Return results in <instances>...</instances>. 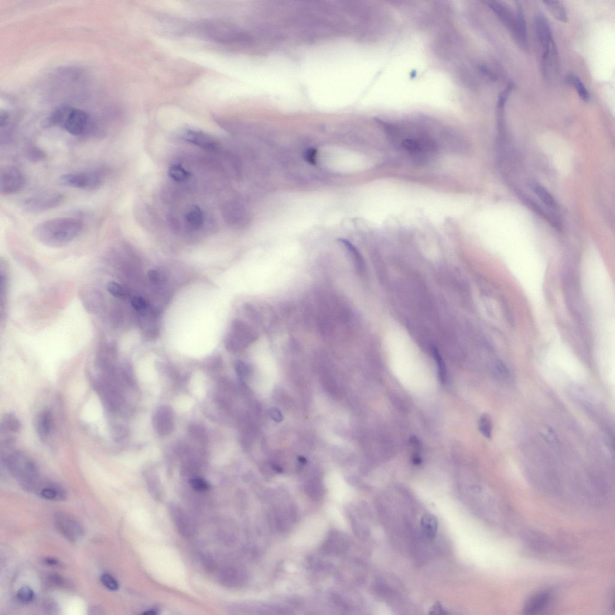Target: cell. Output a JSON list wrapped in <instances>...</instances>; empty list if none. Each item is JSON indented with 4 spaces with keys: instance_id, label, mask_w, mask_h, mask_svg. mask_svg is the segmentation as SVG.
<instances>
[{
    "instance_id": "6da1fadb",
    "label": "cell",
    "mask_w": 615,
    "mask_h": 615,
    "mask_svg": "<svg viewBox=\"0 0 615 615\" xmlns=\"http://www.w3.org/2000/svg\"><path fill=\"white\" fill-rule=\"evenodd\" d=\"M83 227V223L78 219L57 218L37 225L33 229V234L44 244L61 246L74 240L81 234Z\"/></svg>"
},
{
    "instance_id": "7a4b0ae2",
    "label": "cell",
    "mask_w": 615,
    "mask_h": 615,
    "mask_svg": "<svg viewBox=\"0 0 615 615\" xmlns=\"http://www.w3.org/2000/svg\"><path fill=\"white\" fill-rule=\"evenodd\" d=\"M197 30L205 38L220 43H240L249 39L248 36L240 29L224 22L201 23L197 27Z\"/></svg>"
},
{
    "instance_id": "3957f363",
    "label": "cell",
    "mask_w": 615,
    "mask_h": 615,
    "mask_svg": "<svg viewBox=\"0 0 615 615\" xmlns=\"http://www.w3.org/2000/svg\"><path fill=\"white\" fill-rule=\"evenodd\" d=\"M5 464L9 472L20 481L26 489L36 486L38 478V468L32 460L18 452L9 454L5 458Z\"/></svg>"
},
{
    "instance_id": "277c9868",
    "label": "cell",
    "mask_w": 615,
    "mask_h": 615,
    "mask_svg": "<svg viewBox=\"0 0 615 615\" xmlns=\"http://www.w3.org/2000/svg\"><path fill=\"white\" fill-rule=\"evenodd\" d=\"M258 335L252 327L240 320H235L225 340L228 350L236 351L246 348L258 339Z\"/></svg>"
},
{
    "instance_id": "5b68a950",
    "label": "cell",
    "mask_w": 615,
    "mask_h": 615,
    "mask_svg": "<svg viewBox=\"0 0 615 615\" xmlns=\"http://www.w3.org/2000/svg\"><path fill=\"white\" fill-rule=\"evenodd\" d=\"M61 185L73 188L93 190L102 183V176L98 172H80L64 174L59 178Z\"/></svg>"
},
{
    "instance_id": "8992f818",
    "label": "cell",
    "mask_w": 615,
    "mask_h": 615,
    "mask_svg": "<svg viewBox=\"0 0 615 615\" xmlns=\"http://www.w3.org/2000/svg\"><path fill=\"white\" fill-rule=\"evenodd\" d=\"M64 197L59 193H49L29 198L22 204L25 210L31 213H40L53 209L63 202Z\"/></svg>"
},
{
    "instance_id": "52a82bcc",
    "label": "cell",
    "mask_w": 615,
    "mask_h": 615,
    "mask_svg": "<svg viewBox=\"0 0 615 615\" xmlns=\"http://www.w3.org/2000/svg\"><path fill=\"white\" fill-rule=\"evenodd\" d=\"M25 184V177L15 167H6L0 173V193L4 196L18 193Z\"/></svg>"
},
{
    "instance_id": "ba28073f",
    "label": "cell",
    "mask_w": 615,
    "mask_h": 615,
    "mask_svg": "<svg viewBox=\"0 0 615 615\" xmlns=\"http://www.w3.org/2000/svg\"><path fill=\"white\" fill-rule=\"evenodd\" d=\"M179 137L184 141L208 151H215L221 148L220 143L216 139L199 130L184 129L181 131Z\"/></svg>"
},
{
    "instance_id": "9c48e42d",
    "label": "cell",
    "mask_w": 615,
    "mask_h": 615,
    "mask_svg": "<svg viewBox=\"0 0 615 615\" xmlns=\"http://www.w3.org/2000/svg\"><path fill=\"white\" fill-rule=\"evenodd\" d=\"M57 530L70 542H77L83 538L84 529L76 519L66 514H57L56 517Z\"/></svg>"
},
{
    "instance_id": "30bf717a",
    "label": "cell",
    "mask_w": 615,
    "mask_h": 615,
    "mask_svg": "<svg viewBox=\"0 0 615 615\" xmlns=\"http://www.w3.org/2000/svg\"><path fill=\"white\" fill-rule=\"evenodd\" d=\"M90 119L86 112L74 108L63 127L73 135L85 134L90 127Z\"/></svg>"
},
{
    "instance_id": "8fae6325",
    "label": "cell",
    "mask_w": 615,
    "mask_h": 615,
    "mask_svg": "<svg viewBox=\"0 0 615 615\" xmlns=\"http://www.w3.org/2000/svg\"><path fill=\"white\" fill-rule=\"evenodd\" d=\"M535 23L539 45L541 47L542 53L545 52L555 46L551 26L546 17L541 14L535 17Z\"/></svg>"
},
{
    "instance_id": "7c38bea8",
    "label": "cell",
    "mask_w": 615,
    "mask_h": 615,
    "mask_svg": "<svg viewBox=\"0 0 615 615\" xmlns=\"http://www.w3.org/2000/svg\"><path fill=\"white\" fill-rule=\"evenodd\" d=\"M484 3L487 5L488 8L493 10L494 13H496L498 18L507 27V28L510 31L514 38L517 40V23H516V19L514 18V16H512V13L507 7L498 2H486Z\"/></svg>"
},
{
    "instance_id": "4fadbf2b",
    "label": "cell",
    "mask_w": 615,
    "mask_h": 615,
    "mask_svg": "<svg viewBox=\"0 0 615 615\" xmlns=\"http://www.w3.org/2000/svg\"><path fill=\"white\" fill-rule=\"evenodd\" d=\"M53 428V415L49 409L43 410L36 420V431L40 439L46 440L51 435Z\"/></svg>"
},
{
    "instance_id": "5bb4252c",
    "label": "cell",
    "mask_w": 615,
    "mask_h": 615,
    "mask_svg": "<svg viewBox=\"0 0 615 615\" xmlns=\"http://www.w3.org/2000/svg\"><path fill=\"white\" fill-rule=\"evenodd\" d=\"M551 601V595L548 593L536 594L529 600L525 604L524 613L526 614H537L545 609Z\"/></svg>"
},
{
    "instance_id": "9a60e30c",
    "label": "cell",
    "mask_w": 615,
    "mask_h": 615,
    "mask_svg": "<svg viewBox=\"0 0 615 615\" xmlns=\"http://www.w3.org/2000/svg\"><path fill=\"white\" fill-rule=\"evenodd\" d=\"M517 40L521 45L526 49L528 47L527 27L525 19V12L520 3L517 6Z\"/></svg>"
},
{
    "instance_id": "2e32d148",
    "label": "cell",
    "mask_w": 615,
    "mask_h": 615,
    "mask_svg": "<svg viewBox=\"0 0 615 615\" xmlns=\"http://www.w3.org/2000/svg\"><path fill=\"white\" fill-rule=\"evenodd\" d=\"M421 526L425 538L427 540L433 541L438 530V521L435 516L430 514L423 515L421 519Z\"/></svg>"
},
{
    "instance_id": "e0dca14e",
    "label": "cell",
    "mask_w": 615,
    "mask_h": 615,
    "mask_svg": "<svg viewBox=\"0 0 615 615\" xmlns=\"http://www.w3.org/2000/svg\"><path fill=\"white\" fill-rule=\"evenodd\" d=\"M74 107L69 105H61L54 109L46 122V125L62 126L66 122L68 116L70 114Z\"/></svg>"
},
{
    "instance_id": "ac0fdd59",
    "label": "cell",
    "mask_w": 615,
    "mask_h": 615,
    "mask_svg": "<svg viewBox=\"0 0 615 615\" xmlns=\"http://www.w3.org/2000/svg\"><path fill=\"white\" fill-rule=\"evenodd\" d=\"M39 493L41 497L47 500L59 501L65 498V492L63 488L53 484L45 485L40 488Z\"/></svg>"
},
{
    "instance_id": "d6986e66",
    "label": "cell",
    "mask_w": 615,
    "mask_h": 615,
    "mask_svg": "<svg viewBox=\"0 0 615 615\" xmlns=\"http://www.w3.org/2000/svg\"><path fill=\"white\" fill-rule=\"evenodd\" d=\"M340 242L347 249L348 253L351 256L355 269H357V272L360 274H363L365 271V263L360 252L354 247L353 245L351 244L348 241L345 240V239H340Z\"/></svg>"
},
{
    "instance_id": "ffe728a7",
    "label": "cell",
    "mask_w": 615,
    "mask_h": 615,
    "mask_svg": "<svg viewBox=\"0 0 615 615\" xmlns=\"http://www.w3.org/2000/svg\"><path fill=\"white\" fill-rule=\"evenodd\" d=\"M529 184H530L531 189L534 191L536 196L547 206L553 208H556L558 207L554 197L552 196V195L544 186L541 185L540 184L534 182H532Z\"/></svg>"
},
{
    "instance_id": "44dd1931",
    "label": "cell",
    "mask_w": 615,
    "mask_h": 615,
    "mask_svg": "<svg viewBox=\"0 0 615 615\" xmlns=\"http://www.w3.org/2000/svg\"><path fill=\"white\" fill-rule=\"evenodd\" d=\"M168 174L171 179L177 183H186L190 178L191 173L180 163H174L169 167Z\"/></svg>"
},
{
    "instance_id": "7402d4cb",
    "label": "cell",
    "mask_w": 615,
    "mask_h": 615,
    "mask_svg": "<svg viewBox=\"0 0 615 615\" xmlns=\"http://www.w3.org/2000/svg\"><path fill=\"white\" fill-rule=\"evenodd\" d=\"M173 510L172 511L173 520L180 532L184 535L190 534L191 531V522L188 520L189 518L180 509L176 508Z\"/></svg>"
},
{
    "instance_id": "603a6c76",
    "label": "cell",
    "mask_w": 615,
    "mask_h": 615,
    "mask_svg": "<svg viewBox=\"0 0 615 615\" xmlns=\"http://www.w3.org/2000/svg\"><path fill=\"white\" fill-rule=\"evenodd\" d=\"M566 82L569 85L575 88L579 98L584 102L589 101L590 99L589 92L585 85L579 78L573 74H569L566 77Z\"/></svg>"
},
{
    "instance_id": "cb8c5ba5",
    "label": "cell",
    "mask_w": 615,
    "mask_h": 615,
    "mask_svg": "<svg viewBox=\"0 0 615 615\" xmlns=\"http://www.w3.org/2000/svg\"><path fill=\"white\" fill-rule=\"evenodd\" d=\"M543 3H545L547 8L549 9V12L555 17V19L562 22L565 23L568 21V16H567L566 9L561 2L545 1Z\"/></svg>"
},
{
    "instance_id": "d4e9b609",
    "label": "cell",
    "mask_w": 615,
    "mask_h": 615,
    "mask_svg": "<svg viewBox=\"0 0 615 615\" xmlns=\"http://www.w3.org/2000/svg\"><path fill=\"white\" fill-rule=\"evenodd\" d=\"M2 427L6 431L16 433L21 429V423L15 415L9 414L3 419Z\"/></svg>"
},
{
    "instance_id": "484cf974",
    "label": "cell",
    "mask_w": 615,
    "mask_h": 615,
    "mask_svg": "<svg viewBox=\"0 0 615 615\" xmlns=\"http://www.w3.org/2000/svg\"><path fill=\"white\" fill-rule=\"evenodd\" d=\"M26 156L30 161L32 162H37L44 160L46 157V154L40 149L36 146H31L27 150Z\"/></svg>"
},
{
    "instance_id": "4316f807",
    "label": "cell",
    "mask_w": 615,
    "mask_h": 615,
    "mask_svg": "<svg viewBox=\"0 0 615 615\" xmlns=\"http://www.w3.org/2000/svg\"><path fill=\"white\" fill-rule=\"evenodd\" d=\"M35 598V593L32 588L27 586H25L20 588L17 593V599L20 603L27 604L32 602Z\"/></svg>"
},
{
    "instance_id": "83f0119b",
    "label": "cell",
    "mask_w": 615,
    "mask_h": 615,
    "mask_svg": "<svg viewBox=\"0 0 615 615\" xmlns=\"http://www.w3.org/2000/svg\"><path fill=\"white\" fill-rule=\"evenodd\" d=\"M480 430L485 437L488 439L491 438L492 423L489 416L487 415L482 416L480 421Z\"/></svg>"
},
{
    "instance_id": "f1b7e54d",
    "label": "cell",
    "mask_w": 615,
    "mask_h": 615,
    "mask_svg": "<svg viewBox=\"0 0 615 615\" xmlns=\"http://www.w3.org/2000/svg\"><path fill=\"white\" fill-rule=\"evenodd\" d=\"M107 290L109 294H111L114 298L123 299L126 296L124 288L120 285L119 283L115 281H111L108 283Z\"/></svg>"
},
{
    "instance_id": "f546056e",
    "label": "cell",
    "mask_w": 615,
    "mask_h": 615,
    "mask_svg": "<svg viewBox=\"0 0 615 615\" xmlns=\"http://www.w3.org/2000/svg\"><path fill=\"white\" fill-rule=\"evenodd\" d=\"M102 584L107 589L112 591L117 590L119 588V583L113 577L109 574H104L101 577Z\"/></svg>"
},
{
    "instance_id": "4dcf8cb0",
    "label": "cell",
    "mask_w": 615,
    "mask_h": 615,
    "mask_svg": "<svg viewBox=\"0 0 615 615\" xmlns=\"http://www.w3.org/2000/svg\"><path fill=\"white\" fill-rule=\"evenodd\" d=\"M131 305L136 312H143L147 310L148 303L141 296H135L131 300Z\"/></svg>"
},
{
    "instance_id": "1f68e13d",
    "label": "cell",
    "mask_w": 615,
    "mask_h": 615,
    "mask_svg": "<svg viewBox=\"0 0 615 615\" xmlns=\"http://www.w3.org/2000/svg\"><path fill=\"white\" fill-rule=\"evenodd\" d=\"M191 485L195 490L199 491H206L209 488V485L207 482L199 478H194L191 480Z\"/></svg>"
},
{
    "instance_id": "d6a6232c",
    "label": "cell",
    "mask_w": 615,
    "mask_h": 615,
    "mask_svg": "<svg viewBox=\"0 0 615 615\" xmlns=\"http://www.w3.org/2000/svg\"><path fill=\"white\" fill-rule=\"evenodd\" d=\"M433 352L434 356H435V360L437 362V366H438L440 380H441L443 383H445L446 381V372L445 366H444L443 362L441 360V358H440L438 352H437L436 350H434Z\"/></svg>"
},
{
    "instance_id": "836d02e7",
    "label": "cell",
    "mask_w": 615,
    "mask_h": 615,
    "mask_svg": "<svg viewBox=\"0 0 615 615\" xmlns=\"http://www.w3.org/2000/svg\"><path fill=\"white\" fill-rule=\"evenodd\" d=\"M316 156L317 151L315 149H310L307 150L306 152L305 153V155H304V157H305L306 161L310 164H312V165H316Z\"/></svg>"
},
{
    "instance_id": "e575fe53",
    "label": "cell",
    "mask_w": 615,
    "mask_h": 615,
    "mask_svg": "<svg viewBox=\"0 0 615 615\" xmlns=\"http://www.w3.org/2000/svg\"><path fill=\"white\" fill-rule=\"evenodd\" d=\"M429 614H448L446 610L444 609L441 604L436 603L434 605L430 608Z\"/></svg>"
},
{
    "instance_id": "d590c367",
    "label": "cell",
    "mask_w": 615,
    "mask_h": 615,
    "mask_svg": "<svg viewBox=\"0 0 615 615\" xmlns=\"http://www.w3.org/2000/svg\"><path fill=\"white\" fill-rule=\"evenodd\" d=\"M496 369L499 373H500L502 377H507L508 376V369L503 362L501 361H498L497 362Z\"/></svg>"
},
{
    "instance_id": "8d00e7d4",
    "label": "cell",
    "mask_w": 615,
    "mask_h": 615,
    "mask_svg": "<svg viewBox=\"0 0 615 615\" xmlns=\"http://www.w3.org/2000/svg\"><path fill=\"white\" fill-rule=\"evenodd\" d=\"M269 415L271 417V418L273 420H274L275 421L281 422L283 420L282 415L277 409L273 408L270 410Z\"/></svg>"
},
{
    "instance_id": "74e56055",
    "label": "cell",
    "mask_w": 615,
    "mask_h": 615,
    "mask_svg": "<svg viewBox=\"0 0 615 615\" xmlns=\"http://www.w3.org/2000/svg\"><path fill=\"white\" fill-rule=\"evenodd\" d=\"M50 581L51 583L56 586H64L65 581L59 576L53 575L50 576Z\"/></svg>"
},
{
    "instance_id": "f35d334b",
    "label": "cell",
    "mask_w": 615,
    "mask_h": 615,
    "mask_svg": "<svg viewBox=\"0 0 615 615\" xmlns=\"http://www.w3.org/2000/svg\"><path fill=\"white\" fill-rule=\"evenodd\" d=\"M149 276L150 279L154 282H158L160 280V273L156 271H151L149 273Z\"/></svg>"
},
{
    "instance_id": "ab89813d",
    "label": "cell",
    "mask_w": 615,
    "mask_h": 615,
    "mask_svg": "<svg viewBox=\"0 0 615 615\" xmlns=\"http://www.w3.org/2000/svg\"><path fill=\"white\" fill-rule=\"evenodd\" d=\"M44 562H45L46 564L51 565V566L58 565H59V562H58L57 561V560L53 559V558H46L45 559V561H44Z\"/></svg>"
},
{
    "instance_id": "60d3db41",
    "label": "cell",
    "mask_w": 615,
    "mask_h": 615,
    "mask_svg": "<svg viewBox=\"0 0 615 615\" xmlns=\"http://www.w3.org/2000/svg\"><path fill=\"white\" fill-rule=\"evenodd\" d=\"M272 466L273 468V469H275L276 471H278V472H282V470L281 468L278 465H277V464L273 463L272 464Z\"/></svg>"
},
{
    "instance_id": "b9f144b4",
    "label": "cell",
    "mask_w": 615,
    "mask_h": 615,
    "mask_svg": "<svg viewBox=\"0 0 615 615\" xmlns=\"http://www.w3.org/2000/svg\"><path fill=\"white\" fill-rule=\"evenodd\" d=\"M144 614H150V615L153 614L154 615V614H157V612H156V611H155V610H150L148 611H146V612H145Z\"/></svg>"
},
{
    "instance_id": "7bdbcfd3",
    "label": "cell",
    "mask_w": 615,
    "mask_h": 615,
    "mask_svg": "<svg viewBox=\"0 0 615 615\" xmlns=\"http://www.w3.org/2000/svg\"><path fill=\"white\" fill-rule=\"evenodd\" d=\"M299 461H300V462H301V463H306V459H305V458H304V457H299Z\"/></svg>"
}]
</instances>
